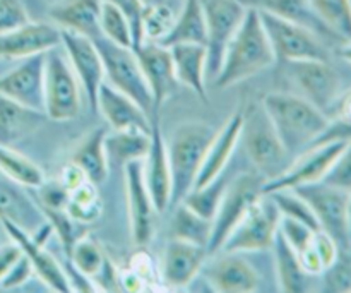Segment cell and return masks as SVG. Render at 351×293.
Returning <instances> with one entry per match:
<instances>
[{
	"instance_id": "6da1fadb",
	"label": "cell",
	"mask_w": 351,
	"mask_h": 293,
	"mask_svg": "<svg viewBox=\"0 0 351 293\" xmlns=\"http://www.w3.org/2000/svg\"><path fill=\"white\" fill-rule=\"evenodd\" d=\"M276 62L269 38L256 7L247 9L245 17L226 47L221 65L213 79L216 88L225 89L261 74Z\"/></svg>"
},
{
	"instance_id": "7a4b0ae2",
	"label": "cell",
	"mask_w": 351,
	"mask_h": 293,
	"mask_svg": "<svg viewBox=\"0 0 351 293\" xmlns=\"http://www.w3.org/2000/svg\"><path fill=\"white\" fill-rule=\"evenodd\" d=\"M261 105L291 158L312 146L331 122L328 113L293 93H267Z\"/></svg>"
},
{
	"instance_id": "3957f363",
	"label": "cell",
	"mask_w": 351,
	"mask_h": 293,
	"mask_svg": "<svg viewBox=\"0 0 351 293\" xmlns=\"http://www.w3.org/2000/svg\"><path fill=\"white\" fill-rule=\"evenodd\" d=\"M216 132L218 130L215 127L201 120L182 122L173 129V134L167 143L171 170V206L178 204L194 187L195 178Z\"/></svg>"
},
{
	"instance_id": "277c9868",
	"label": "cell",
	"mask_w": 351,
	"mask_h": 293,
	"mask_svg": "<svg viewBox=\"0 0 351 293\" xmlns=\"http://www.w3.org/2000/svg\"><path fill=\"white\" fill-rule=\"evenodd\" d=\"M242 115L240 143H243L247 156L256 168L257 175H261L264 182L280 177L293 158L278 137L263 105H250L245 112H242Z\"/></svg>"
},
{
	"instance_id": "5b68a950",
	"label": "cell",
	"mask_w": 351,
	"mask_h": 293,
	"mask_svg": "<svg viewBox=\"0 0 351 293\" xmlns=\"http://www.w3.org/2000/svg\"><path fill=\"white\" fill-rule=\"evenodd\" d=\"M84 91L71 67L64 48L55 47L45 54L43 113L53 122H67L79 117Z\"/></svg>"
},
{
	"instance_id": "8992f818",
	"label": "cell",
	"mask_w": 351,
	"mask_h": 293,
	"mask_svg": "<svg viewBox=\"0 0 351 293\" xmlns=\"http://www.w3.org/2000/svg\"><path fill=\"white\" fill-rule=\"evenodd\" d=\"M257 10L276 60L285 64L298 60H328V50L311 27L267 10Z\"/></svg>"
},
{
	"instance_id": "52a82bcc",
	"label": "cell",
	"mask_w": 351,
	"mask_h": 293,
	"mask_svg": "<svg viewBox=\"0 0 351 293\" xmlns=\"http://www.w3.org/2000/svg\"><path fill=\"white\" fill-rule=\"evenodd\" d=\"M95 43L101 55L103 67H105V81L122 91L123 95L130 96L151 117H154L149 86H147L134 48L119 47L101 36L96 38Z\"/></svg>"
},
{
	"instance_id": "ba28073f",
	"label": "cell",
	"mask_w": 351,
	"mask_h": 293,
	"mask_svg": "<svg viewBox=\"0 0 351 293\" xmlns=\"http://www.w3.org/2000/svg\"><path fill=\"white\" fill-rule=\"evenodd\" d=\"M263 184L264 178L261 175L249 174V172L237 175L232 182H228L218 213H216L215 220H213V233L208 246L209 256L221 250L225 240L228 239L233 228L242 222V218L247 215L250 206L261 196H264Z\"/></svg>"
},
{
	"instance_id": "9c48e42d",
	"label": "cell",
	"mask_w": 351,
	"mask_h": 293,
	"mask_svg": "<svg viewBox=\"0 0 351 293\" xmlns=\"http://www.w3.org/2000/svg\"><path fill=\"white\" fill-rule=\"evenodd\" d=\"M281 215L269 196H261L242 222L233 228L219 253H261L273 247L274 237L280 228Z\"/></svg>"
},
{
	"instance_id": "30bf717a",
	"label": "cell",
	"mask_w": 351,
	"mask_h": 293,
	"mask_svg": "<svg viewBox=\"0 0 351 293\" xmlns=\"http://www.w3.org/2000/svg\"><path fill=\"white\" fill-rule=\"evenodd\" d=\"M297 191L314 211L319 228L331 235L341 250L351 249L350 220H348V192L336 189L326 182L302 185Z\"/></svg>"
},
{
	"instance_id": "8fae6325",
	"label": "cell",
	"mask_w": 351,
	"mask_h": 293,
	"mask_svg": "<svg viewBox=\"0 0 351 293\" xmlns=\"http://www.w3.org/2000/svg\"><path fill=\"white\" fill-rule=\"evenodd\" d=\"M206 17L208 79H215L226 47L242 24L249 7L242 0H201Z\"/></svg>"
},
{
	"instance_id": "7c38bea8",
	"label": "cell",
	"mask_w": 351,
	"mask_h": 293,
	"mask_svg": "<svg viewBox=\"0 0 351 293\" xmlns=\"http://www.w3.org/2000/svg\"><path fill=\"white\" fill-rule=\"evenodd\" d=\"M346 143L348 141H329V143L308 146L307 150L302 151L291 160V163L280 177L264 182L263 194L321 182Z\"/></svg>"
},
{
	"instance_id": "4fadbf2b",
	"label": "cell",
	"mask_w": 351,
	"mask_h": 293,
	"mask_svg": "<svg viewBox=\"0 0 351 293\" xmlns=\"http://www.w3.org/2000/svg\"><path fill=\"white\" fill-rule=\"evenodd\" d=\"M288 75L307 102L328 113L341 95V78L328 60L287 62Z\"/></svg>"
},
{
	"instance_id": "5bb4252c",
	"label": "cell",
	"mask_w": 351,
	"mask_h": 293,
	"mask_svg": "<svg viewBox=\"0 0 351 293\" xmlns=\"http://www.w3.org/2000/svg\"><path fill=\"white\" fill-rule=\"evenodd\" d=\"M136 57L139 60L143 74L149 86L151 98H153L154 117H158L161 106L173 98L180 89L177 74H175L173 58L170 48L156 41H143L134 47Z\"/></svg>"
},
{
	"instance_id": "9a60e30c",
	"label": "cell",
	"mask_w": 351,
	"mask_h": 293,
	"mask_svg": "<svg viewBox=\"0 0 351 293\" xmlns=\"http://www.w3.org/2000/svg\"><path fill=\"white\" fill-rule=\"evenodd\" d=\"M62 43L67 60L74 69L79 82L84 91V98L88 99L89 106L96 108V96L99 88L105 82V67H103L101 55L95 40L82 34L72 33V31L60 30Z\"/></svg>"
},
{
	"instance_id": "2e32d148",
	"label": "cell",
	"mask_w": 351,
	"mask_h": 293,
	"mask_svg": "<svg viewBox=\"0 0 351 293\" xmlns=\"http://www.w3.org/2000/svg\"><path fill=\"white\" fill-rule=\"evenodd\" d=\"M123 174H125L130 237L137 247H146L154 237V220H156L158 211L144 182L143 161L127 163L123 167Z\"/></svg>"
},
{
	"instance_id": "e0dca14e",
	"label": "cell",
	"mask_w": 351,
	"mask_h": 293,
	"mask_svg": "<svg viewBox=\"0 0 351 293\" xmlns=\"http://www.w3.org/2000/svg\"><path fill=\"white\" fill-rule=\"evenodd\" d=\"M201 273L216 292L221 293H250L261 287L259 273L243 254H213V259L208 257Z\"/></svg>"
},
{
	"instance_id": "ac0fdd59",
	"label": "cell",
	"mask_w": 351,
	"mask_h": 293,
	"mask_svg": "<svg viewBox=\"0 0 351 293\" xmlns=\"http://www.w3.org/2000/svg\"><path fill=\"white\" fill-rule=\"evenodd\" d=\"M45 54L21 60L16 67L0 75V93L27 108L43 112Z\"/></svg>"
},
{
	"instance_id": "d6986e66",
	"label": "cell",
	"mask_w": 351,
	"mask_h": 293,
	"mask_svg": "<svg viewBox=\"0 0 351 293\" xmlns=\"http://www.w3.org/2000/svg\"><path fill=\"white\" fill-rule=\"evenodd\" d=\"M208 257L211 256L206 247L171 237L161 259L160 281L168 288L187 287L201 273Z\"/></svg>"
},
{
	"instance_id": "ffe728a7",
	"label": "cell",
	"mask_w": 351,
	"mask_h": 293,
	"mask_svg": "<svg viewBox=\"0 0 351 293\" xmlns=\"http://www.w3.org/2000/svg\"><path fill=\"white\" fill-rule=\"evenodd\" d=\"M0 225L3 226V230H5V233L9 235V239L14 240V242L21 247V250H23V254L26 256V259L29 261L31 268H33V273H36V277L40 278L50 290L58 293L72 292L67 273L62 270V266L55 261V257H51L50 254L45 250L43 242L36 240L33 235L24 232L21 226L9 222V220H0Z\"/></svg>"
},
{
	"instance_id": "44dd1931",
	"label": "cell",
	"mask_w": 351,
	"mask_h": 293,
	"mask_svg": "<svg viewBox=\"0 0 351 293\" xmlns=\"http://www.w3.org/2000/svg\"><path fill=\"white\" fill-rule=\"evenodd\" d=\"M143 174L158 215L165 213L171 206V170L158 117H153L151 124V146L143 160Z\"/></svg>"
},
{
	"instance_id": "7402d4cb",
	"label": "cell",
	"mask_w": 351,
	"mask_h": 293,
	"mask_svg": "<svg viewBox=\"0 0 351 293\" xmlns=\"http://www.w3.org/2000/svg\"><path fill=\"white\" fill-rule=\"evenodd\" d=\"M60 27L53 23H34L27 21L23 26L0 34V58H23L47 54L60 47Z\"/></svg>"
},
{
	"instance_id": "603a6c76",
	"label": "cell",
	"mask_w": 351,
	"mask_h": 293,
	"mask_svg": "<svg viewBox=\"0 0 351 293\" xmlns=\"http://www.w3.org/2000/svg\"><path fill=\"white\" fill-rule=\"evenodd\" d=\"M112 130H151L153 117L130 96L103 82L96 96V108Z\"/></svg>"
},
{
	"instance_id": "cb8c5ba5",
	"label": "cell",
	"mask_w": 351,
	"mask_h": 293,
	"mask_svg": "<svg viewBox=\"0 0 351 293\" xmlns=\"http://www.w3.org/2000/svg\"><path fill=\"white\" fill-rule=\"evenodd\" d=\"M242 124L243 115L242 112H239L230 117L225 126L216 132L215 139L209 144L208 153H206L204 161H202V167L199 170L197 178H195L194 187H202V185L216 180V178L225 174L237 146L240 144Z\"/></svg>"
},
{
	"instance_id": "d4e9b609",
	"label": "cell",
	"mask_w": 351,
	"mask_h": 293,
	"mask_svg": "<svg viewBox=\"0 0 351 293\" xmlns=\"http://www.w3.org/2000/svg\"><path fill=\"white\" fill-rule=\"evenodd\" d=\"M103 0H55L51 2L50 19L57 27L82 34L91 40L99 33V12Z\"/></svg>"
},
{
	"instance_id": "484cf974",
	"label": "cell",
	"mask_w": 351,
	"mask_h": 293,
	"mask_svg": "<svg viewBox=\"0 0 351 293\" xmlns=\"http://www.w3.org/2000/svg\"><path fill=\"white\" fill-rule=\"evenodd\" d=\"M0 220L16 223L29 235H36L47 226L40 206L24 194L23 187L10 180H0Z\"/></svg>"
},
{
	"instance_id": "4316f807",
	"label": "cell",
	"mask_w": 351,
	"mask_h": 293,
	"mask_svg": "<svg viewBox=\"0 0 351 293\" xmlns=\"http://www.w3.org/2000/svg\"><path fill=\"white\" fill-rule=\"evenodd\" d=\"M175 74L180 86L191 89L194 95L208 102L206 81H208V50L204 45L178 43L171 45Z\"/></svg>"
},
{
	"instance_id": "83f0119b",
	"label": "cell",
	"mask_w": 351,
	"mask_h": 293,
	"mask_svg": "<svg viewBox=\"0 0 351 293\" xmlns=\"http://www.w3.org/2000/svg\"><path fill=\"white\" fill-rule=\"evenodd\" d=\"M45 120V113L27 108L0 93V144L14 146L36 132Z\"/></svg>"
},
{
	"instance_id": "f1b7e54d",
	"label": "cell",
	"mask_w": 351,
	"mask_h": 293,
	"mask_svg": "<svg viewBox=\"0 0 351 293\" xmlns=\"http://www.w3.org/2000/svg\"><path fill=\"white\" fill-rule=\"evenodd\" d=\"M105 137L106 129L103 127L91 130L82 137L71 156L72 163L77 165L88 182L95 185L103 184L108 178L110 161L108 154H106Z\"/></svg>"
},
{
	"instance_id": "f546056e",
	"label": "cell",
	"mask_w": 351,
	"mask_h": 293,
	"mask_svg": "<svg viewBox=\"0 0 351 293\" xmlns=\"http://www.w3.org/2000/svg\"><path fill=\"white\" fill-rule=\"evenodd\" d=\"M274 264H276V277L280 290L287 293H302L308 290L311 274L305 273L297 250L283 239L280 232L276 233L273 242Z\"/></svg>"
},
{
	"instance_id": "4dcf8cb0",
	"label": "cell",
	"mask_w": 351,
	"mask_h": 293,
	"mask_svg": "<svg viewBox=\"0 0 351 293\" xmlns=\"http://www.w3.org/2000/svg\"><path fill=\"white\" fill-rule=\"evenodd\" d=\"M206 17L201 0H184L180 12L175 16L173 27L161 45L171 47L178 43H195L206 47Z\"/></svg>"
},
{
	"instance_id": "1f68e13d",
	"label": "cell",
	"mask_w": 351,
	"mask_h": 293,
	"mask_svg": "<svg viewBox=\"0 0 351 293\" xmlns=\"http://www.w3.org/2000/svg\"><path fill=\"white\" fill-rule=\"evenodd\" d=\"M151 146V130H112L106 132L105 148L108 161L125 167L132 161H143Z\"/></svg>"
},
{
	"instance_id": "d6a6232c",
	"label": "cell",
	"mask_w": 351,
	"mask_h": 293,
	"mask_svg": "<svg viewBox=\"0 0 351 293\" xmlns=\"http://www.w3.org/2000/svg\"><path fill=\"white\" fill-rule=\"evenodd\" d=\"M0 174L23 189H38L47 180L45 172L34 161L3 144H0Z\"/></svg>"
},
{
	"instance_id": "836d02e7",
	"label": "cell",
	"mask_w": 351,
	"mask_h": 293,
	"mask_svg": "<svg viewBox=\"0 0 351 293\" xmlns=\"http://www.w3.org/2000/svg\"><path fill=\"white\" fill-rule=\"evenodd\" d=\"M175 206H177V209H175L170 225L171 237H173V239L197 244V246H202L208 249L213 233L211 220L202 218V216H199L197 213L189 209L187 206H184L182 202H178V204Z\"/></svg>"
},
{
	"instance_id": "e575fe53",
	"label": "cell",
	"mask_w": 351,
	"mask_h": 293,
	"mask_svg": "<svg viewBox=\"0 0 351 293\" xmlns=\"http://www.w3.org/2000/svg\"><path fill=\"white\" fill-rule=\"evenodd\" d=\"M312 14L332 34L351 41V0H307Z\"/></svg>"
},
{
	"instance_id": "d590c367",
	"label": "cell",
	"mask_w": 351,
	"mask_h": 293,
	"mask_svg": "<svg viewBox=\"0 0 351 293\" xmlns=\"http://www.w3.org/2000/svg\"><path fill=\"white\" fill-rule=\"evenodd\" d=\"M65 213L79 225H89L99 220L103 213V202L96 185L84 182L79 187L69 191Z\"/></svg>"
},
{
	"instance_id": "8d00e7d4",
	"label": "cell",
	"mask_w": 351,
	"mask_h": 293,
	"mask_svg": "<svg viewBox=\"0 0 351 293\" xmlns=\"http://www.w3.org/2000/svg\"><path fill=\"white\" fill-rule=\"evenodd\" d=\"M67 254L75 273L82 274L89 281L95 280L108 263V257L105 256L99 244L91 237H79Z\"/></svg>"
},
{
	"instance_id": "74e56055",
	"label": "cell",
	"mask_w": 351,
	"mask_h": 293,
	"mask_svg": "<svg viewBox=\"0 0 351 293\" xmlns=\"http://www.w3.org/2000/svg\"><path fill=\"white\" fill-rule=\"evenodd\" d=\"M223 175L216 178V180L202 185V187L191 189V191L185 194V198L180 201L182 204L187 206L189 209L197 213L202 218L211 220L213 222L216 213H218L219 204H221L223 196H225L226 185H228V180H226Z\"/></svg>"
},
{
	"instance_id": "f35d334b",
	"label": "cell",
	"mask_w": 351,
	"mask_h": 293,
	"mask_svg": "<svg viewBox=\"0 0 351 293\" xmlns=\"http://www.w3.org/2000/svg\"><path fill=\"white\" fill-rule=\"evenodd\" d=\"M99 33L101 38L119 45V47L132 48L134 47V31L129 19L122 10L113 7L112 3H101L99 12Z\"/></svg>"
},
{
	"instance_id": "ab89813d",
	"label": "cell",
	"mask_w": 351,
	"mask_h": 293,
	"mask_svg": "<svg viewBox=\"0 0 351 293\" xmlns=\"http://www.w3.org/2000/svg\"><path fill=\"white\" fill-rule=\"evenodd\" d=\"M266 196H269L271 201L276 204L281 218L295 220V222H300L304 225L311 226L312 230H321L312 208L297 191H293V189H283V191H274Z\"/></svg>"
},
{
	"instance_id": "60d3db41",
	"label": "cell",
	"mask_w": 351,
	"mask_h": 293,
	"mask_svg": "<svg viewBox=\"0 0 351 293\" xmlns=\"http://www.w3.org/2000/svg\"><path fill=\"white\" fill-rule=\"evenodd\" d=\"M175 23V14L165 3H146L141 19V33L143 41H161L167 38Z\"/></svg>"
},
{
	"instance_id": "b9f144b4",
	"label": "cell",
	"mask_w": 351,
	"mask_h": 293,
	"mask_svg": "<svg viewBox=\"0 0 351 293\" xmlns=\"http://www.w3.org/2000/svg\"><path fill=\"white\" fill-rule=\"evenodd\" d=\"M252 7L267 10V12L276 14V16L287 17V19L297 21L300 24H305L307 14L312 12L307 0H256V5Z\"/></svg>"
},
{
	"instance_id": "7bdbcfd3",
	"label": "cell",
	"mask_w": 351,
	"mask_h": 293,
	"mask_svg": "<svg viewBox=\"0 0 351 293\" xmlns=\"http://www.w3.org/2000/svg\"><path fill=\"white\" fill-rule=\"evenodd\" d=\"M322 182L345 192H351V139L345 144Z\"/></svg>"
},
{
	"instance_id": "ee69618b",
	"label": "cell",
	"mask_w": 351,
	"mask_h": 293,
	"mask_svg": "<svg viewBox=\"0 0 351 293\" xmlns=\"http://www.w3.org/2000/svg\"><path fill=\"white\" fill-rule=\"evenodd\" d=\"M326 290L351 292V249L343 250L336 263L324 273Z\"/></svg>"
},
{
	"instance_id": "f6af8a7d",
	"label": "cell",
	"mask_w": 351,
	"mask_h": 293,
	"mask_svg": "<svg viewBox=\"0 0 351 293\" xmlns=\"http://www.w3.org/2000/svg\"><path fill=\"white\" fill-rule=\"evenodd\" d=\"M29 19L23 0H0V34L9 33Z\"/></svg>"
},
{
	"instance_id": "bcb514c9",
	"label": "cell",
	"mask_w": 351,
	"mask_h": 293,
	"mask_svg": "<svg viewBox=\"0 0 351 293\" xmlns=\"http://www.w3.org/2000/svg\"><path fill=\"white\" fill-rule=\"evenodd\" d=\"M278 232L283 235V239L287 240L297 253H300L302 249H305V247L311 244L312 237H314V233L317 232V230H312L311 226L304 225V223L300 222H295V220L281 218Z\"/></svg>"
},
{
	"instance_id": "7dc6e473",
	"label": "cell",
	"mask_w": 351,
	"mask_h": 293,
	"mask_svg": "<svg viewBox=\"0 0 351 293\" xmlns=\"http://www.w3.org/2000/svg\"><path fill=\"white\" fill-rule=\"evenodd\" d=\"M103 2L112 3L113 7H117V9L122 10V12L125 14V17L129 19L130 26H132V31H134V47L143 43L141 19H143L144 7H146L144 0H103Z\"/></svg>"
},
{
	"instance_id": "c3c4849f",
	"label": "cell",
	"mask_w": 351,
	"mask_h": 293,
	"mask_svg": "<svg viewBox=\"0 0 351 293\" xmlns=\"http://www.w3.org/2000/svg\"><path fill=\"white\" fill-rule=\"evenodd\" d=\"M38 198H40V208L41 209H65V202H67L69 191L64 187L62 182H51L48 184L47 180L36 189Z\"/></svg>"
},
{
	"instance_id": "681fc988",
	"label": "cell",
	"mask_w": 351,
	"mask_h": 293,
	"mask_svg": "<svg viewBox=\"0 0 351 293\" xmlns=\"http://www.w3.org/2000/svg\"><path fill=\"white\" fill-rule=\"evenodd\" d=\"M31 274H33V268H31L29 261H27L26 256L23 254L21 259L12 266V270L7 273V277L0 281V287H2L3 290H12V288H17L21 287V285L26 283L31 278Z\"/></svg>"
},
{
	"instance_id": "f907efd6",
	"label": "cell",
	"mask_w": 351,
	"mask_h": 293,
	"mask_svg": "<svg viewBox=\"0 0 351 293\" xmlns=\"http://www.w3.org/2000/svg\"><path fill=\"white\" fill-rule=\"evenodd\" d=\"M21 256H23V250L14 240L0 246V281L7 277V273L12 270V266L21 259Z\"/></svg>"
},
{
	"instance_id": "816d5d0a",
	"label": "cell",
	"mask_w": 351,
	"mask_h": 293,
	"mask_svg": "<svg viewBox=\"0 0 351 293\" xmlns=\"http://www.w3.org/2000/svg\"><path fill=\"white\" fill-rule=\"evenodd\" d=\"M130 271H132V273H136L137 277L144 281V283H146V281L147 283H149V281H153V278L156 277V274L160 277V271L154 270L153 263H151V259H149V254H146V253H139L136 257H134Z\"/></svg>"
},
{
	"instance_id": "f5cc1de1",
	"label": "cell",
	"mask_w": 351,
	"mask_h": 293,
	"mask_svg": "<svg viewBox=\"0 0 351 293\" xmlns=\"http://www.w3.org/2000/svg\"><path fill=\"white\" fill-rule=\"evenodd\" d=\"M60 182L64 184V187L67 189V191H72V189L79 187L81 184L88 182V178L84 177V174H82L81 168H79L77 165L69 161V163L64 167V170H62Z\"/></svg>"
},
{
	"instance_id": "db71d44e",
	"label": "cell",
	"mask_w": 351,
	"mask_h": 293,
	"mask_svg": "<svg viewBox=\"0 0 351 293\" xmlns=\"http://www.w3.org/2000/svg\"><path fill=\"white\" fill-rule=\"evenodd\" d=\"M338 55L343 58V60L350 62L351 64V41H345V45H343V47H339Z\"/></svg>"
},
{
	"instance_id": "11a10c76",
	"label": "cell",
	"mask_w": 351,
	"mask_h": 293,
	"mask_svg": "<svg viewBox=\"0 0 351 293\" xmlns=\"http://www.w3.org/2000/svg\"><path fill=\"white\" fill-rule=\"evenodd\" d=\"M348 220H350V235H351V192H348Z\"/></svg>"
},
{
	"instance_id": "9f6ffc18",
	"label": "cell",
	"mask_w": 351,
	"mask_h": 293,
	"mask_svg": "<svg viewBox=\"0 0 351 293\" xmlns=\"http://www.w3.org/2000/svg\"><path fill=\"white\" fill-rule=\"evenodd\" d=\"M47 2H55V0H47Z\"/></svg>"
},
{
	"instance_id": "6f0895ef",
	"label": "cell",
	"mask_w": 351,
	"mask_h": 293,
	"mask_svg": "<svg viewBox=\"0 0 351 293\" xmlns=\"http://www.w3.org/2000/svg\"><path fill=\"white\" fill-rule=\"evenodd\" d=\"M350 96H351V93H350Z\"/></svg>"
}]
</instances>
